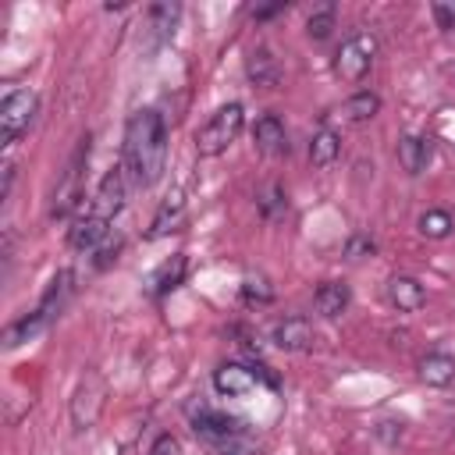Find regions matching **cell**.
<instances>
[{
  "label": "cell",
  "instance_id": "cell-1",
  "mask_svg": "<svg viewBox=\"0 0 455 455\" xmlns=\"http://www.w3.org/2000/svg\"><path fill=\"white\" fill-rule=\"evenodd\" d=\"M121 167L132 178V185H139V188H149V185H156L164 178V167H167V121L153 107L135 110L128 117Z\"/></svg>",
  "mask_w": 455,
  "mask_h": 455
},
{
  "label": "cell",
  "instance_id": "cell-2",
  "mask_svg": "<svg viewBox=\"0 0 455 455\" xmlns=\"http://www.w3.org/2000/svg\"><path fill=\"white\" fill-rule=\"evenodd\" d=\"M71 281H75V274H71V270H60V274L50 281L46 295L39 299V306H36L28 316H21V320H14V323L7 327L4 345H7V348H18V345L32 341L39 331H46V323H50V320L60 313V306L68 302V295H71Z\"/></svg>",
  "mask_w": 455,
  "mask_h": 455
},
{
  "label": "cell",
  "instance_id": "cell-3",
  "mask_svg": "<svg viewBox=\"0 0 455 455\" xmlns=\"http://www.w3.org/2000/svg\"><path fill=\"white\" fill-rule=\"evenodd\" d=\"M242 124H245V110H242V103H224V107L213 110L210 121L196 132V153L206 156V160H210V156H220V153L238 139Z\"/></svg>",
  "mask_w": 455,
  "mask_h": 455
},
{
  "label": "cell",
  "instance_id": "cell-4",
  "mask_svg": "<svg viewBox=\"0 0 455 455\" xmlns=\"http://www.w3.org/2000/svg\"><path fill=\"white\" fill-rule=\"evenodd\" d=\"M85 164H89V135L78 139V146H75V153H71V160H68V167H64V174H60V181H57L53 206H50V217H53V220H64V217L75 210V203L82 199Z\"/></svg>",
  "mask_w": 455,
  "mask_h": 455
},
{
  "label": "cell",
  "instance_id": "cell-5",
  "mask_svg": "<svg viewBox=\"0 0 455 455\" xmlns=\"http://www.w3.org/2000/svg\"><path fill=\"white\" fill-rule=\"evenodd\" d=\"M373 57H377V36L373 32H355V36H348L338 46V53H334V75L341 82H363V75L370 71Z\"/></svg>",
  "mask_w": 455,
  "mask_h": 455
},
{
  "label": "cell",
  "instance_id": "cell-6",
  "mask_svg": "<svg viewBox=\"0 0 455 455\" xmlns=\"http://www.w3.org/2000/svg\"><path fill=\"white\" fill-rule=\"evenodd\" d=\"M103 402H107V380L100 370H85L75 395H71V423L75 430H89L100 412H103Z\"/></svg>",
  "mask_w": 455,
  "mask_h": 455
},
{
  "label": "cell",
  "instance_id": "cell-7",
  "mask_svg": "<svg viewBox=\"0 0 455 455\" xmlns=\"http://www.w3.org/2000/svg\"><path fill=\"white\" fill-rule=\"evenodd\" d=\"M36 107H39V96L32 89H14V92L4 96V103H0V146L18 142V135L32 121Z\"/></svg>",
  "mask_w": 455,
  "mask_h": 455
},
{
  "label": "cell",
  "instance_id": "cell-8",
  "mask_svg": "<svg viewBox=\"0 0 455 455\" xmlns=\"http://www.w3.org/2000/svg\"><path fill=\"white\" fill-rule=\"evenodd\" d=\"M124 196H128V174H124V167L117 164V167L107 171L103 181L96 185V196L89 199V213H96V217H103V220H114V217L121 213V206H124Z\"/></svg>",
  "mask_w": 455,
  "mask_h": 455
},
{
  "label": "cell",
  "instance_id": "cell-9",
  "mask_svg": "<svg viewBox=\"0 0 455 455\" xmlns=\"http://www.w3.org/2000/svg\"><path fill=\"white\" fill-rule=\"evenodd\" d=\"M192 430H196V437H199V441L213 444V441H220V437H228V434L245 430V419L199 405V409H192Z\"/></svg>",
  "mask_w": 455,
  "mask_h": 455
},
{
  "label": "cell",
  "instance_id": "cell-10",
  "mask_svg": "<svg viewBox=\"0 0 455 455\" xmlns=\"http://www.w3.org/2000/svg\"><path fill=\"white\" fill-rule=\"evenodd\" d=\"M256 384H259V377H256L252 366H242V363H220V366L213 370V387H217V395L242 398V395L256 391Z\"/></svg>",
  "mask_w": 455,
  "mask_h": 455
},
{
  "label": "cell",
  "instance_id": "cell-11",
  "mask_svg": "<svg viewBox=\"0 0 455 455\" xmlns=\"http://www.w3.org/2000/svg\"><path fill=\"white\" fill-rule=\"evenodd\" d=\"M107 238H110V220H103V217H96V213H82V217L71 224V231H68V242H71V249H78V252L100 249Z\"/></svg>",
  "mask_w": 455,
  "mask_h": 455
},
{
  "label": "cell",
  "instance_id": "cell-12",
  "mask_svg": "<svg viewBox=\"0 0 455 455\" xmlns=\"http://www.w3.org/2000/svg\"><path fill=\"white\" fill-rule=\"evenodd\" d=\"M178 18H181V7L178 4H153L149 7V21H146V50L164 46L174 36Z\"/></svg>",
  "mask_w": 455,
  "mask_h": 455
},
{
  "label": "cell",
  "instance_id": "cell-13",
  "mask_svg": "<svg viewBox=\"0 0 455 455\" xmlns=\"http://www.w3.org/2000/svg\"><path fill=\"white\" fill-rule=\"evenodd\" d=\"M270 338H274V345L281 352H306L313 345V323L306 316H288V320H281L274 327Z\"/></svg>",
  "mask_w": 455,
  "mask_h": 455
},
{
  "label": "cell",
  "instance_id": "cell-14",
  "mask_svg": "<svg viewBox=\"0 0 455 455\" xmlns=\"http://www.w3.org/2000/svg\"><path fill=\"white\" fill-rule=\"evenodd\" d=\"M252 139H256V149L267 153V156H284L288 153V132H284L281 117H274V114H263L252 124Z\"/></svg>",
  "mask_w": 455,
  "mask_h": 455
},
{
  "label": "cell",
  "instance_id": "cell-15",
  "mask_svg": "<svg viewBox=\"0 0 455 455\" xmlns=\"http://www.w3.org/2000/svg\"><path fill=\"white\" fill-rule=\"evenodd\" d=\"M185 267H188V259H185V252H174L171 259H164L149 277H146V288H149V295L153 299H160V295H167V291H174L181 281H185Z\"/></svg>",
  "mask_w": 455,
  "mask_h": 455
},
{
  "label": "cell",
  "instance_id": "cell-16",
  "mask_svg": "<svg viewBox=\"0 0 455 455\" xmlns=\"http://www.w3.org/2000/svg\"><path fill=\"white\" fill-rule=\"evenodd\" d=\"M387 299H391V306H395L398 313H416V309H423L427 291H423V284H419L416 277L398 274V277L387 281Z\"/></svg>",
  "mask_w": 455,
  "mask_h": 455
},
{
  "label": "cell",
  "instance_id": "cell-17",
  "mask_svg": "<svg viewBox=\"0 0 455 455\" xmlns=\"http://www.w3.org/2000/svg\"><path fill=\"white\" fill-rule=\"evenodd\" d=\"M245 75H249L252 85L274 89V85L281 82V64H277V57H274L267 46H256V50L249 53V60H245Z\"/></svg>",
  "mask_w": 455,
  "mask_h": 455
},
{
  "label": "cell",
  "instance_id": "cell-18",
  "mask_svg": "<svg viewBox=\"0 0 455 455\" xmlns=\"http://www.w3.org/2000/svg\"><path fill=\"white\" fill-rule=\"evenodd\" d=\"M181 217H185V192L178 188V192H171V196L164 199V206L156 210V217H153L149 231H146V242H156V238L171 235V231L181 224Z\"/></svg>",
  "mask_w": 455,
  "mask_h": 455
},
{
  "label": "cell",
  "instance_id": "cell-19",
  "mask_svg": "<svg viewBox=\"0 0 455 455\" xmlns=\"http://www.w3.org/2000/svg\"><path fill=\"white\" fill-rule=\"evenodd\" d=\"M348 302H352V291H348V284L345 281H323L320 288H316V295H313V306H316V313L320 316H341L345 309H348Z\"/></svg>",
  "mask_w": 455,
  "mask_h": 455
},
{
  "label": "cell",
  "instance_id": "cell-20",
  "mask_svg": "<svg viewBox=\"0 0 455 455\" xmlns=\"http://www.w3.org/2000/svg\"><path fill=\"white\" fill-rule=\"evenodd\" d=\"M398 164L405 174H419L430 164V139L419 135H402L398 139Z\"/></svg>",
  "mask_w": 455,
  "mask_h": 455
},
{
  "label": "cell",
  "instance_id": "cell-21",
  "mask_svg": "<svg viewBox=\"0 0 455 455\" xmlns=\"http://www.w3.org/2000/svg\"><path fill=\"white\" fill-rule=\"evenodd\" d=\"M341 156V135L334 128H320L309 142V164L313 167H331Z\"/></svg>",
  "mask_w": 455,
  "mask_h": 455
},
{
  "label": "cell",
  "instance_id": "cell-22",
  "mask_svg": "<svg viewBox=\"0 0 455 455\" xmlns=\"http://www.w3.org/2000/svg\"><path fill=\"white\" fill-rule=\"evenodd\" d=\"M419 377H423L430 387H444V384L455 380V359H451L448 352H430V355H423V363H419Z\"/></svg>",
  "mask_w": 455,
  "mask_h": 455
},
{
  "label": "cell",
  "instance_id": "cell-23",
  "mask_svg": "<svg viewBox=\"0 0 455 455\" xmlns=\"http://www.w3.org/2000/svg\"><path fill=\"white\" fill-rule=\"evenodd\" d=\"M377 110H380V96H377V92H370V89H363V92L348 96V100H345V107H341V114H345L352 124L370 121Z\"/></svg>",
  "mask_w": 455,
  "mask_h": 455
},
{
  "label": "cell",
  "instance_id": "cell-24",
  "mask_svg": "<svg viewBox=\"0 0 455 455\" xmlns=\"http://www.w3.org/2000/svg\"><path fill=\"white\" fill-rule=\"evenodd\" d=\"M256 206H259V213L267 217V220H281L284 213H288V199H284V188L281 185H263L259 192H256Z\"/></svg>",
  "mask_w": 455,
  "mask_h": 455
},
{
  "label": "cell",
  "instance_id": "cell-25",
  "mask_svg": "<svg viewBox=\"0 0 455 455\" xmlns=\"http://www.w3.org/2000/svg\"><path fill=\"white\" fill-rule=\"evenodd\" d=\"M217 455H259V441L249 434V430H238V434H228L220 441L210 444Z\"/></svg>",
  "mask_w": 455,
  "mask_h": 455
},
{
  "label": "cell",
  "instance_id": "cell-26",
  "mask_svg": "<svg viewBox=\"0 0 455 455\" xmlns=\"http://www.w3.org/2000/svg\"><path fill=\"white\" fill-rule=\"evenodd\" d=\"M451 228H455V220H451L448 210H427V213L419 217V231H423L427 238H448Z\"/></svg>",
  "mask_w": 455,
  "mask_h": 455
},
{
  "label": "cell",
  "instance_id": "cell-27",
  "mask_svg": "<svg viewBox=\"0 0 455 455\" xmlns=\"http://www.w3.org/2000/svg\"><path fill=\"white\" fill-rule=\"evenodd\" d=\"M331 28H334V4H323V7H316V11L306 18V36L316 39V43L327 39Z\"/></svg>",
  "mask_w": 455,
  "mask_h": 455
},
{
  "label": "cell",
  "instance_id": "cell-28",
  "mask_svg": "<svg viewBox=\"0 0 455 455\" xmlns=\"http://www.w3.org/2000/svg\"><path fill=\"white\" fill-rule=\"evenodd\" d=\"M270 299H274V288H270L267 277H259V274L252 277V274H249V277L242 281V302H249V306H267Z\"/></svg>",
  "mask_w": 455,
  "mask_h": 455
},
{
  "label": "cell",
  "instance_id": "cell-29",
  "mask_svg": "<svg viewBox=\"0 0 455 455\" xmlns=\"http://www.w3.org/2000/svg\"><path fill=\"white\" fill-rule=\"evenodd\" d=\"M377 252V242L370 238V235H352L348 242H345V256L348 259H366V256H373Z\"/></svg>",
  "mask_w": 455,
  "mask_h": 455
},
{
  "label": "cell",
  "instance_id": "cell-30",
  "mask_svg": "<svg viewBox=\"0 0 455 455\" xmlns=\"http://www.w3.org/2000/svg\"><path fill=\"white\" fill-rule=\"evenodd\" d=\"M92 252H96V256H92V267H96V270H107V267L117 259V252H121V238H107V242H103L100 249H92Z\"/></svg>",
  "mask_w": 455,
  "mask_h": 455
},
{
  "label": "cell",
  "instance_id": "cell-31",
  "mask_svg": "<svg viewBox=\"0 0 455 455\" xmlns=\"http://www.w3.org/2000/svg\"><path fill=\"white\" fill-rule=\"evenodd\" d=\"M149 455H181V444H178V437H174V434H160V437L153 441Z\"/></svg>",
  "mask_w": 455,
  "mask_h": 455
},
{
  "label": "cell",
  "instance_id": "cell-32",
  "mask_svg": "<svg viewBox=\"0 0 455 455\" xmlns=\"http://www.w3.org/2000/svg\"><path fill=\"white\" fill-rule=\"evenodd\" d=\"M434 18H437L441 28H455V7H448V4H434Z\"/></svg>",
  "mask_w": 455,
  "mask_h": 455
},
{
  "label": "cell",
  "instance_id": "cell-33",
  "mask_svg": "<svg viewBox=\"0 0 455 455\" xmlns=\"http://www.w3.org/2000/svg\"><path fill=\"white\" fill-rule=\"evenodd\" d=\"M11 185H14V164H4V188H0V199L11 196Z\"/></svg>",
  "mask_w": 455,
  "mask_h": 455
},
{
  "label": "cell",
  "instance_id": "cell-34",
  "mask_svg": "<svg viewBox=\"0 0 455 455\" xmlns=\"http://www.w3.org/2000/svg\"><path fill=\"white\" fill-rule=\"evenodd\" d=\"M277 11H284V4H274V7H259V11H252V18H256V21H263V18H274Z\"/></svg>",
  "mask_w": 455,
  "mask_h": 455
}]
</instances>
